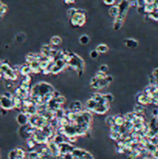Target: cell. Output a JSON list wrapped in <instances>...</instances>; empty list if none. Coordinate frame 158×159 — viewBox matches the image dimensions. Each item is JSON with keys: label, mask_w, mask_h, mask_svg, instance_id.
<instances>
[{"label": "cell", "mask_w": 158, "mask_h": 159, "mask_svg": "<svg viewBox=\"0 0 158 159\" xmlns=\"http://www.w3.org/2000/svg\"><path fill=\"white\" fill-rule=\"evenodd\" d=\"M86 17H87L86 15L79 12L77 9L76 14L71 19V23L75 27H81L85 24V22H86Z\"/></svg>", "instance_id": "cell-1"}, {"label": "cell", "mask_w": 158, "mask_h": 159, "mask_svg": "<svg viewBox=\"0 0 158 159\" xmlns=\"http://www.w3.org/2000/svg\"><path fill=\"white\" fill-rule=\"evenodd\" d=\"M0 104L2 106V108L5 110L14 109V101L13 98H9L5 96L4 94L0 95Z\"/></svg>", "instance_id": "cell-2"}, {"label": "cell", "mask_w": 158, "mask_h": 159, "mask_svg": "<svg viewBox=\"0 0 158 159\" xmlns=\"http://www.w3.org/2000/svg\"><path fill=\"white\" fill-rule=\"evenodd\" d=\"M67 63L63 60V59H58L55 60L53 68L51 70V73L52 74H58L60 71H63L64 70V68L66 67Z\"/></svg>", "instance_id": "cell-3"}, {"label": "cell", "mask_w": 158, "mask_h": 159, "mask_svg": "<svg viewBox=\"0 0 158 159\" xmlns=\"http://www.w3.org/2000/svg\"><path fill=\"white\" fill-rule=\"evenodd\" d=\"M16 120L20 126H25V125L29 124V116L26 115L25 113L21 112L20 114H18V116H17Z\"/></svg>", "instance_id": "cell-4"}, {"label": "cell", "mask_w": 158, "mask_h": 159, "mask_svg": "<svg viewBox=\"0 0 158 159\" xmlns=\"http://www.w3.org/2000/svg\"><path fill=\"white\" fill-rule=\"evenodd\" d=\"M137 101H138V104H140V105H142V106H146V105L152 103L151 98L149 97V95L145 94L144 93L138 94V95H137Z\"/></svg>", "instance_id": "cell-5"}, {"label": "cell", "mask_w": 158, "mask_h": 159, "mask_svg": "<svg viewBox=\"0 0 158 159\" xmlns=\"http://www.w3.org/2000/svg\"><path fill=\"white\" fill-rule=\"evenodd\" d=\"M110 105H111L110 103H105V105H98V106L96 107L93 112H95L98 115H103L109 110Z\"/></svg>", "instance_id": "cell-6"}, {"label": "cell", "mask_w": 158, "mask_h": 159, "mask_svg": "<svg viewBox=\"0 0 158 159\" xmlns=\"http://www.w3.org/2000/svg\"><path fill=\"white\" fill-rule=\"evenodd\" d=\"M69 109L71 111L80 113V112H82V103L78 100L77 101H73L72 103L69 105Z\"/></svg>", "instance_id": "cell-7"}, {"label": "cell", "mask_w": 158, "mask_h": 159, "mask_svg": "<svg viewBox=\"0 0 158 159\" xmlns=\"http://www.w3.org/2000/svg\"><path fill=\"white\" fill-rule=\"evenodd\" d=\"M119 14H120V9H119V7H118V5H114L109 8V15L112 18L116 19L117 17L119 16Z\"/></svg>", "instance_id": "cell-8"}, {"label": "cell", "mask_w": 158, "mask_h": 159, "mask_svg": "<svg viewBox=\"0 0 158 159\" xmlns=\"http://www.w3.org/2000/svg\"><path fill=\"white\" fill-rule=\"evenodd\" d=\"M98 103L96 102L94 99L90 98V99H88L87 103H86V107H87V110L88 111H94L96 107L98 106Z\"/></svg>", "instance_id": "cell-9"}, {"label": "cell", "mask_w": 158, "mask_h": 159, "mask_svg": "<svg viewBox=\"0 0 158 159\" xmlns=\"http://www.w3.org/2000/svg\"><path fill=\"white\" fill-rule=\"evenodd\" d=\"M138 42L136 41V40H134L132 38H128V39H126L125 40V45L129 48V49H134L136 48L138 46Z\"/></svg>", "instance_id": "cell-10"}, {"label": "cell", "mask_w": 158, "mask_h": 159, "mask_svg": "<svg viewBox=\"0 0 158 159\" xmlns=\"http://www.w3.org/2000/svg\"><path fill=\"white\" fill-rule=\"evenodd\" d=\"M32 72V69L29 66V64L27 65H21V74L22 76H26V75H30V73Z\"/></svg>", "instance_id": "cell-11"}, {"label": "cell", "mask_w": 158, "mask_h": 159, "mask_svg": "<svg viewBox=\"0 0 158 159\" xmlns=\"http://www.w3.org/2000/svg\"><path fill=\"white\" fill-rule=\"evenodd\" d=\"M144 111H145V107H144V106L140 105V104L135 105L134 107H133V112H134V113H136L137 115H142L143 113H144Z\"/></svg>", "instance_id": "cell-12"}, {"label": "cell", "mask_w": 158, "mask_h": 159, "mask_svg": "<svg viewBox=\"0 0 158 159\" xmlns=\"http://www.w3.org/2000/svg\"><path fill=\"white\" fill-rule=\"evenodd\" d=\"M96 50H97L100 54H105V53L108 52L109 47L107 46L105 44H100L97 45V47H96Z\"/></svg>", "instance_id": "cell-13"}, {"label": "cell", "mask_w": 158, "mask_h": 159, "mask_svg": "<svg viewBox=\"0 0 158 159\" xmlns=\"http://www.w3.org/2000/svg\"><path fill=\"white\" fill-rule=\"evenodd\" d=\"M84 152H85L84 149H81V148H75L74 151L72 152V155H73V156H74L75 159H77V158H81L82 155H83V154H84Z\"/></svg>", "instance_id": "cell-14"}, {"label": "cell", "mask_w": 158, "mask_h": 159, "mask_svg": "<svg viewBox=\"0 0 158 159\" xmlns=\"http://www.w3.org/2000/svg\"><path fill=\"white\" fill-rule=\"evenodd\" d=\"M27 157H28V159H39V157H40V154L38 153V151L31 150L27 154Z\"/></svg>", "instance_id": "cell-15"}, {"label": "cell", "mask_w": 158, "mask_h": 159, "mask_svg": "<svg viewBox=\"0 0 158 159\" xmlns=\"http://www.w3.org/2000/svg\"><path fill=\"white\" fill-rule=\"evenodd\" d=\"M115 116H108L105 118V124L109 128H111V127H112L115 124Z\"/></svg>", "instance_id": "cell-16"}, {"label": "cell", "mask_w": 158, "mask_h": 159, "mask_svg": "<svg viewBox=\"0 0 158 159\" xmlns=\"http://www.w3.org/2000/svg\"><path fill=\"white\" fill-rule=\"evenodd\" d=\"M125 117L120 116V115H117L115 116V125L117 126H124V124H125Z\"/></svg>", "instance_id": "cell-17"}, {"label": "cell", "mask_w": 158, "mask_h": 159, "mask_svg": "<svg viewBox=\"0 0 158 159\" xmlns=\"http://www.w3.org/2000/svg\"><path fill=\"white\" fill-rule=\"evenodd\" d=\"M90 41V38L87 35V34H82L80 37H79V43L83 45H87L89 44Z\"/></svg>", "instance_id": "cell-18"}, {"label": "cell", "mask_w": 158, "mask_h": 159, "mask_svg": "<svg viewBox=\"0 0 158 159\" xmlns=\"http://www.w3.org/2000/svg\"><path fill=\"white\" fill-rule=\"evenodd\" d=\"M54 117H57L58 119L63 118V117H65V110L63 108H59L54 112Z\"/></svg>", "instance_id": "cell-19"}, {"label": "cell", "mask_w": 158, "mask_h": 159, "mask_svg": "<svg viewBox=\"0 0 158 159\" xmlns=\"http://www.w3.org/2000/svg\"><path fill=\"white\" fill-rule=\"evenodd\" d=\"M123 21L124 20L122 19H119V18H116L115 19V21H114V29L115 31H118L121 28L122 24H123Z\"/></svg>", "instance_id": "cell-20"}, {"label": "cell", "mask_w": 158, "mask_h": 159, "mask_svg": "<svg viewBox=\"0 0 158 159\" xmlns=\"http://www.w3.org/2000/svg\"><path fill=\"white\" fill-rule=\"evenodd\" d=\"M16 151H17V157H21V158L25 159L27 155H26V152L23 148H21V147H17Z\"/></svg>", "instance_id": "cell-21"}, {"label": "cell", "mask_w": 158, "mask_h": 159, "mask_svg": "<svg viewBox=\"0 0 158 159\" xmlns=\"http://www.w3.org/2000/svg\"><path fill=\"white\" fill-rule=\"evenodd\" d=\"M110 138L112 140V141H119L121 139V133L120 132H110Z\"/></svg>", "instance_id": "cell-22"}, {"label": "cell", "mask_w": 158, "mask_h": 159, "mask_svg": "<svg viewBox=\"0 0 158 159\" xmlns=\"http://www.w3.org/2000/svg\"><path fill=\"white\" fill-rule=\"evenodd\" d=\"M37 144V143L36 141L33 140L32 137L31 138H29V139H27V147L29 148L30 150H33V148L36 147V145Z\"/></svg>", "instance_id": "cell-23"}, {"label": "cell", "mask_w": 158, "mask_h": 159, "mask_svg": "<svg viewBox=\"0 0 158 159\" xmlns=\"http://www.w3.org/2000/svg\"><path fill=\"white\" fill-rule=\"evenodd\" d=\"M61 43V38L60 36H53L50 39V44L51 45H59Z\"/></svg>", "instance_id": "cell-24"}, {"label": "cell", "mask_w": 158, "mask_h": 159, "mask_svg": "<svg viewBox=\"0 0 158 159\" xmlns=\"http://www.w3.org/2000/svg\"><path fill=\"white\" fill-rule=\"evenodd\" d=\"M36 60V55L33 54V53H29L27 56H26V62L27 64H30L32 63L33 61Z\"/></svg>", "instance_id": "cell-25"}, {"label": "cell", "mask_w": 158, "mask_h": 159, "mask_svg": "<svg viewBox=\"0 0 158 159\" xmlns=\"http://www.w3.org/2000/svg\"><path fill=\"white\" fill-rule=\"evenodd\" d=\"M102 96H103V99L105 100V102L106 103H110V104H112V101H114V95H112V94H102Z\"/></svg>", "instance_id": "cell-26"}, {"label": "cell", "mask_w": 158, "mask_h": 159, "mask_svg": "<svg viewBox=\"0 0 158 159\" xmlns=\"http://www.w3.org/2000/svg\"><path fill=\"white\" fill-rule=\"evenodd\" d=\"M89 56H90V58H92V59H97V58H99V56H100V53L96 49L91 50V51H90V53H89Z\"/></svg>", "instance_id": "cell-27"}, {"label": "cell", "mask_w": 158, "mask_h": 159, "mask_svg": "<svg viewBox=\"0 0 158 159\" xmlns=\"http://www.w3.org/2000/svg\"><path fill=\"white\" fill-rule=\"evenodd\" d=\"M77 12V9L76 8H72L70 9H68V11H67V15H68V18L72 19L73 17H74Z\"/></svg>", "instance_id": "cell-28"}, {"label": "cell", "mask_w": 158, "mask_h": 159, "mask_svg": "<svg viewBox=\"0 0 158 159\" xmlns=\"http://www.w3.org/2000/svg\"><path fill=\"white\" fill-rule=\"evenodd\" d=\"M95 77L96 78H98L100 81V80H103L107 77V73H104V72H101V71H98V72H96V74H95Z\"/></svg>", "instance_id": "cell-29"}, {"label": "cell", "mask_w": 158, "mask_h": 159, "mask_svg": "<svg viewBox=\"0 0 158 159\" xmlns=\"http://www.w3.org/2000/svg\"><path fill=\"white\" fill-rule=\"evenodd\" d=\"M81 158L82 159H95L94 156L91 154H90L89 152H88L86 150H85V152H84V154H83V155H82Z\"/></svg>", "instance_id": "cell-30"}, {"label": "cell", "mask_w": 158, "mask_h": 159, "mask_svg": "<svg viewBox=\"0 0 158 159\" xmlns=\"http://www.w3.org/2000/svg\"><path fill=\"white\" fill-rule=\"evenodd\" d=\"M109 70V67L107 64H101L100 67H99V71H101V72H104V73H107Z\"/></svg>", "instance_id": "cell-31"}, {"label": "cell", "mask_w": 158, "mask_h": 159, "mask_svg": "<svg viewBox=\"0 0 158 159\" xmlns=\"http://www.w3.org/2000/svg\"><path fill=\"white\" fill-rule=\"evenodd\" d=\"M8 157H9V159H16L17 158V151H16V149L9 151Z\"/></svg>", "instance_id": "cell-32"}, {"label": "cell", "mask_w": 158, "mask_h": 159, "mask_svg": "<svg viewBox=\"0 0 158 159\" xmlns=\"http://www.w3.org/2000/svg\"><path fill=\"white\" fill-rule=\"evenodd\" d=\"M56 100V102H57V103L59 104V105H63L64 103H65V102H66V98L64 97V96L63 95H60V97H58L57 99H55Z\"/></svg>", "instance_id": "cell-33"}, {"label": "cell", "mask_w": 158, "mask_h": 159, "mask_svg": "<svg viewBox=\"0 0 158 159\" xmlns=\"http://www.w3.org/2000/svg\"><path fill=\"white\" fill-rule=\"evenodd\" d=\"M51 94H52V98H53V99H57L58 97H60V96L61 95L59 91H56V90L53 91Z\"/></svg>", "instance_id": "cell-34"}, {"label": "cell", "mask_w": 158, "mask_h": 159, "mask_svg": "<svg viewBox=\"0 0 158 159\" xmlns=\"http://www.w3.org/2000/svg\"><path fill=\"white\" fill-rule=\"evenodd\" d=\"M116 0H103V2L105 5H108V6H114Z\"/></svg>", "instance_id": "cell-35"}, {"label": "cell", "mask_w": 158, "mask_h": 159, "mask_svg": "<svg viewBox=\"0 0 158 159\" xmlns=\"http://www.w3.org/2000/svg\"><path fill=\"white\" fill-rule=\"evenodd\" d=\"M152 116L154 117H158V107H155V108L152 110Z\"/></svg>", "instance_id": "cell-36"}, {"label": "cell", "mask_w": 158, "mask_h": 159, "mask_svg": "<svg viewBox=\"0 0 158 159\" xmlns=\"http://www.w3.org/2000/svg\"><path fill=\"white\" fill-rule=\"evenodd\" d=\"M63 159H75V157L73 156L72 154H65L63 155Z\"/></svg>", "instance_id": "cell-37"}, {"label": "cell", "mask_w": 158, "mask_h": 159, "mask_svg": "<svg viewBox=\"0 0 158 159\" xmlns=\"http://www.w3.org/2000/svg\"><path fill=\"white\" fill-rule=\"evenodd\" d=\"M152 74H153V76L156 80H158V68H155V69L153 70V72H152Z\"/></svg>", "instance_id": "cell-38"}, {"label": "cell", "mask_w": 158, "mask_h": 159, "mask_svg": "<svg viewBox=\"0 0 158 159\" xmlns=\"http://www.w3.org/2000/svg\"><path fill=\"white\" fill-rule=\"evenodd\" d=\"M151 156L153 157V159H158V149L156 151H154V153H152Z\"/></svg>", "instance_id": "cell-39"}, {"label": "cell", "mask_w": 158, "mask_h": 159, "mask_svg": "<svg viewBox=\"0 0 158 159\" xmlns=\"http://www.w3.org/2000/svg\"><path fill=\"white\" fill-rule=\"evenodd\" d=\"M3 5H4V4H3L2 2H0V8H1L3 7Z\"/></svg>", "instance_id": "cell-40"}, {"label": "cell", "mask_w": 158, "mask_h": 159, "mask_svg": "<svg viewBox=\"0 0 158 159\" xmlns=\"http://www.w3.org/2000/svg\"><path fill=\"white\" fill-rule=\"evenodd\" d=\"M2 64H3V62H2V60H1V59H0V68H1Z\"/></svg>", "instance_id": "cell-41"}, {"label": "cell", "mask_w": 158, "mask_h": 159, "mask_svg": "<svg viewBox=\"0 0 158 159\" xmlns=\"http://www.w3.org/2000/svg\"><path fill=\"white\" fill-rule=\"evenodd\" d=\"M16 159H24V158H21V157H17Z\"/></svg>", "instance_id": "cell-42"}, {"label": "cell", "mask_w": 158, "mask_h": 159, "mask_svg": "<svg viewBox=\"0 0 158 159\" xmlns=\"http://www.w3.org/2000/svg\"><path fill=\"white\" fill-rule=\"evenodd\" d=\"M2 109V106H1V104H0V110Z\"/></svg>", "instance_id": "cell-43"}, {"label": "cell", "mask_w": 158, "mask_h": 159, "mask_svg": "<svg viewBox=\"0 0 158 159\" xmlns=\"http://www.w3.org/2000/svg\"><path fill=\"white\" fill-rule=\"evenodd\" d=\"M77 159H82V158H77Z\"/></svg>", "instance_id": "cell-44"}]
</instances>
